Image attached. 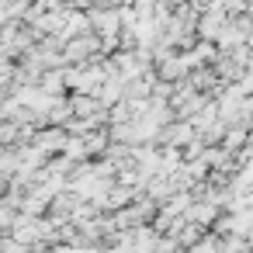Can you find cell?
<instances>
[{
	"mask_svg": "<svg viewBox=\"0 0 253 253\" xmlns=\"http://www.w3.org/2000/svg\"><path fill=\"white\" fill-rule=\"evenodd\" d=\"M66 142H70V132L66 128H42V132H35V149H42L49 160L52 156H63L66 153Z\"/></svg>",
	"mask_w": 253,
	"mask_h": 253,
	"instance_id": "obj_1",
	"label": "cell"
},
{
	"mask_svg": "<svg viewBox=\"0 0 253 253\" xmlns=\"http://www.w3.org/2000/svg\"><path fill=\"white\" fill-rule=\"evenodd\" d=\"M32 4H42V7H49V11H52V7H59V4H63V0H32Z\"/></svg>",
	"mask_w": 253,
	"mask_h": 253,
	"instance_id": "obj_2",
	"label": "cell"
}]
</instances>
